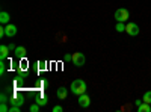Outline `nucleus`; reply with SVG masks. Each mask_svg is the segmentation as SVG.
Listing matches in <instances>:
<instances>
[{
	"mask_svg": "<svg viewBox=\"0 0 151 112\" xmlns=\"http://www.w3.org/2000/svg\"><path fill=\"white\" fill-rule=\"evenodd\" d=\"M77 102H79V106L80 108H88V106L91 105V97L88 95L86 92H83V94L79 95V100Z\"/></svg>",
	"mask_w": 151,
	"mask_h": 112,
	"instance_id": "obj_5",
	"label": "nucleus"
},
{
	"mask_svg": "<svg viewBox=\"0 0 151 112\" xmlns=\"http://www.w3.org/2000/svg\"><path fill=\"white\" fill-rule=\"evenodd\" d=\"M67 94H68V90L65 88V86H60V88H58V91H56V95H58V98H60V100H65Z\"/></svg>",
	"mask_w": 151,
	"mask_h": 112,
	"instance_id": "obj_9",
	"label": "nucleus"
},
{
	"mask_svg": "<svg viewBox=\"0 0 151 112\" xmlns=\"http://www.w3.org/2000/svg\"><path fill=\"white\" fill-rule=\"evenodd\" d=\"M0 100H2V102H6V103H8V102H9V98H8V97H6V94L3 92L2 95H0Z\"/></svg>",
	"mask_w": 151,
	"mask_h": 112,
	"instance_id": "obj_24",
	"label": "nucleus"
},
{
	"mask_svg": "<svg viewBox=\"0 0 151 112\" xmlns=\"http://www.w3.org/2000/svg\"><path fill=\"white\" fill-rule=\"evenodd\" d=\"M40 108H41V106L38 105V103H33V105H30L29 109H30V112H38V111H40Z\"/></svg>",
	"mask_w": 151,
	"mask_h": 112,
	"instance_id": "obj_18",
	"label": "nucleus"
},
{
	"mask_svg": "<svg viewBox=\"0 0 151 112\" xmlns=\"http://www.w3.org/2000/svg\"><path fill=\"white\" fill-rule=\"evenodd\" d=\"M5 71H6V64H5V61L2 59L0 61V76H3Z\"/></svg>",
	"mask_w": 151,
	"mask_h": 112,
	"instance_id": "obj_16",
	"label": "nucleus"
},
{
	"mask_svg": "<svg viewBox=\"0 0 151 112\" xmlns=\"http://www.w3.org/2000/svg\"><path fill=\"white\" fill-rule=\"evenodd\" d=\"M38 86H40V88H47V86H48V82L47 80H40V83H38Z\"/></svg>",
	"mask_w": 151,
	"mask_h": 112,
	"instance_id": "obj_20",
	"label": "nucleus"
},
{
	"mask_svg": "<svg viewBox=\"0 0 151 112\" xmlns=\"http://www.w3.org/2000/svg\"><path fill=\"white\" fill-rule=\"evenodd\" d=\"M5 29H6V36H9V38H12V36H15L17 35V26L15 24H6L5 26Z\"/></svg>",
	"mask_w": 151,
	"mask_h": 112,
	"instance_id": "obj_7",
	"label": "nucleus"
},
{
	"mask_svg": "<svg viewBox=\"0 0 151 112\" xmlns=\"http://www.w3.org/2000/svg\"><path fill=\"white\" fill-rule=\"evenodd\" d=\"M38 65H40V67H38V70L42 71V70L47 68V62H45V61H40V62H38Z\"/></svg>",
	"mask_w": 151,
	"mask_h": 112,
	"instance_id": "obj_17",
	"label": "nucleus"
},
{
	"mask_svg": "<svg viewBox=\"0 0 151 112\" xmlns=\"http://www.w3.org/2000/svg\"><path fill=\"white\" fill-rule=\"evenodd\" d=\"M70 90H71V92H73V94L80 95V94L86 92V82H85V80H82V79H76V80H73V82H71Z\"/></svg>",
	"mask_w": 151,
	"mask_h": 112,
	"instance_id": "obj_1",
	"label": "nucleus"
},
{
	"mask_svg": "<svg viewBox=\"0 0 151 112\" xmlns=\"http://www.w3.org/2000/svg\"><path fill=\"white\" fill-rule=\"evenodd\" d=\"M9 52H11V50H9V47H8V46H5V44H3V46H0V59H3V61H5V59L9 56Z\"/></svg>",
	"mask_w": 151,
	"mask_h": 112,
	"instance_id": "obj_10",
	"label": "nucleus"
},
{
	"mask_svg": "<svg viewBox=\"0 0 151 112\" xmlns=\"http://www.w3.org/2000/svg\"><path fill=\"white\" fill-rule=\"evenodd\" d=\"M125 32L130 36H137L141 30H139V26L136 23H129V24H125Z\"/></svg>",
	"mask_w": 151,
	"mask_h": 112,
	"instance_id": "obj_4",
	"label": "nucleus"
},
{
	"mask_svg": "<svg viewBox=\"0 0 151 112\" xmlns=\"http://www.w3.org/2000/svg\"><path fill=\"white\" fill-rule=\"evenodd\" d=\"M14 53H15V56L18 59H24V58L27 56V50H26V47H23V46H18L15 50H14Z\"/></svg>",
	"mask_w": 151,
	"mask_h": 112,
	"instance_id": "obj_6",
	"label": "nucleus"
},
{
	"mask_svg": "<svg viewBox=\"0 0 151 112\" xmlns=\"http://www.w3.org/2000/svg\"><path fill=\"white\" fill-rule=\"evenodd\" d=\"M137 112H151V106L147 102H142L139 106H137Z\"/></svg>",
	"mask_w": 151,
	"mask_h": 112,
	"instance_id": "obj_12",
	"label": "nucleus"
},
{
	"mask_svg": "<svg viewBox=\"0 0 151 112\" xmlns=\"http://www.w3.org/2000/svg\"><path fill=\"white\" fill-rule=\"evenodd\" d=\"M142 100L151 105V91H147V92L144 94V98H142Z\"/></svg>",
	"mask_w": 151,
	"mask_h": 112,
	"instance_id": "obj_15",
	"label": "nucleus"
},
{
	"mask_svg": "<svg viewBox=\"0 0 151 112\" xmlns=\"http://www.w3.org/2000/svg\"><path fill=\"white\" fill-rule=\"evenodd\" d=\"M20 109H21L20 106H11L9 108V112H20Z\"/></svg>",
	"mask_w": 151,
	"mask_h": 112,
	"instance_id": "obj_21",
	"label": "nucleus"
},
{
	"mask_svg": "<svg viewBox=\"0 0 151 112\" xmlns=\"http://www.w3.org/2000/svg\"><path fill=\"white\" fill-rule=\"evenodd\" d=\"M129 17H130V14H129V11H127V9L118 8V9L115 11V20H116V21H122V23H125V21L129 20Z\"/></svg>",
	"mask_w": 151,
	"mask_h": 112,
	"instance_id": "obj_2",
	"label": "nucleus"
},
{
	"mask_svg": "<svg viewBox=\"0 0 151 112\" xmlns=\"http://www.w3.org/2000/svg\"><path fill=\"white\" fill-rule=\"evenodd\" d=\"M142 102H144V100H136V102H134V105H136V106H139Z\"/></svg>",
	"mask_w": 151,
	"mask_h": 112,
	"instance_id": "obj_26",
	"label": "nucleus"
},
{
	"mask_svg": "<svg viewBox=\"0 0 151 112\" xmlns=\"http://www.w3.org/2000/svg\"><path fill=\"white\" fill-rule=\"evenodd\" d=\"M0 111L2 112H9V108L6 106V102H2V105H0Z\"/></svg>",
	"mask_w": 151,
	"mask_h": 112,
	"instance_id": "obj_19",
	"label": "nucleus"
},
{
	"mask_svg": "<svg viewBox=\"0 0 151 112\" xmlns=\"http://www.w3.org/2000/svg\"><path fill=\"white\" fill-rule=\"evenodd\" d=\"M64 61H65V62H68V61H73V55H70V53H67V55L64 56Z\"/></svg>",
	"mask_w": 151,
	"mask_h": 112,
	"instance_id": "obj_23",
	"label": "nucleus"
},
{
	"mask_svg": "<svg viewBox=\"0 0 151 112\" xmlns=\"http://www.w3.org/2000/svg\"><path fill=\"white\" fill-rule=\"evenodd\" d=\"M9 20H11V15L8 14L6 11L0 12V23H2V24H9Z\"/></svg>",
	"mask_w": 151,
	"mask_h": 112,
	"instance_id": "obj_11",
	"label": "nucleus"
},
{
	"mask_svg": "<svg viewBox=\"0 0 151 112\" xmlns=\"http://www.w3.org/2000/svg\"><path fill=\"white\" fill-rule=\"evenodd\" d=\"M24 103V97H9V105L11 106H23Z\"/></svg>",
	"mask_w": 151,
	"mask_h": 112,
	"instance_id": "obj_8",
	"label": "nucleus"
},
{
	"mask_svg": "<svg viewBox=\"0 0 151 112\" xmlns=\"http://www.w3.org/2000/svg\"><path fill=\"white\" fill-rule=\"evenodd\" d=\"M115 29H116V32H125V24L122 23V21H116V26H115Z\"/></svg>",
	"mask_w": 151,
	"mask_h": 112,
	"instance_id": "obj_14",
	"label": "nucleus"
},
{
	"mask_svg": "<svg viewBox=\"0 0 151 112\" xmlns=\"http://www.w3.org/2000/svg\"><path fill=\"white\" fill-rule=\"evenodd\" d=\"M85 62H86V58H85L83 53H80V52L73 53V64H74L76 67H83Z\"/></svg>",
	"mask_w": 151,
	"mask_h": 112,
	"instance_id": "obj_3",
	"label": "nucleus"
},
{
	"mask_svg": "<svg viewBox=\"0 0 151 112\" xmlns=\"http://www.w3.org/2000/svg\"><path fill=\"white\" fill-rule=\"evenodd\" d=\"M8 47H9V50H11V52H14V50H15V48H17V47H15L14 44H9Z\"/></svg>",
	"mask_w": 151,
	"mask_h": 112,
	"instance_id": "obj_25",
	"label": "nucleus"
},
{
	"mask_svg": "<svg viewBox=\"0 0 151 112\" xmlns=\"http://www.w3.org/2000/svg\"><path fill=\"white\" fill-rule=\"evenodd\" d=\"M35 102H36L38 105H40V106H45V105L48 103V97H47V95H40Z\"/></svg>",
	"mask_w": 151,
	"mask_h": 112,
	"instance_id": "obj_13",
	"label": "nucleus"
},
{
	"mask_svg": "<svg viewBox=\"0 0 151 112\" xmlns=\"http://www.w3.org/2000/svg\"><path fill=\"white\" fill-rule=\"evenodd\" d=\"M62 111H64V108L59 106V105H56V106L53 108V112H62Z\"/></svg>",
	"mask_w": 151,
	"mask_h": 112,
	"instance_id": "obj_22",
	"label": "nucleus"
}]
</instances>
